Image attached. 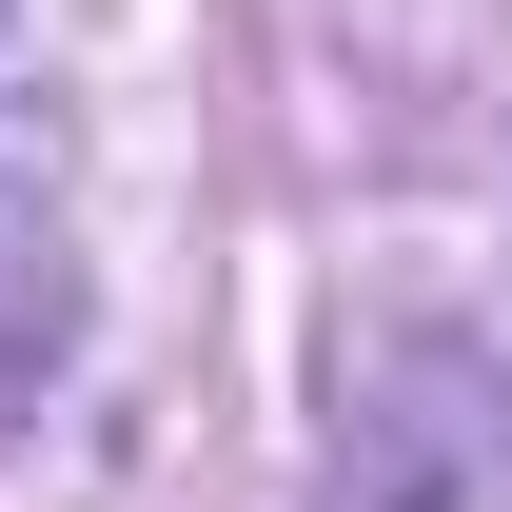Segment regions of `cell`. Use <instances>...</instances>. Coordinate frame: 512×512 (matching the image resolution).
I'll use <instances>...</instances> for the list:
<instances>
[{
  "label": "cell",
  "instance_id": "6da1fadb",
  "mask_svg": "<svg viewBox=\"0 0 512 512\" xmlns=\"http://www.w3.org/2000/svg\"><path fill=\"white\" fill-rule=\"evenodd\" d=\"M335 512H512V434H493V355L473 335H394L355 375Z\"/></svg>",
  "mask_w": 512,
  "mask_h": 512
},
{
  "label": "cell",
  "instance_id": "7a4b0ae2",
  "mask_svg": "<svg viewBox=\"0 0 512 512\" xmlns=\"http://www.w3.org/2000/svg\"><path fill=\"white\" fill-rule=\"evenodd\" d=\"M79 335V276H60V217L20 197V158H0V394H40V355Z\"/></svg>",
  "mask_w": 512,
  "mask_h": 512
}]
</instances>
